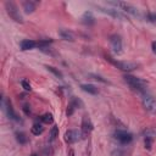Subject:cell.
<instances>
[{"label":"cell","mask_w":156,"mask_h":156,"mask_svg":"<svg viewBox=\"0 0 156 156\" xmlns=\"http://www.w3.org/2000/svg\"><path fill=\"white\" fill-rule=\"evenodd\" d=\"M123 79L133 90L141 93V94H145V91H146V82L145 80H143L138 77H134L132 74H124Z\"/></svg>","instance_id":"obj_1"},{"label":"cell","mask_w":156,"mask_h":156,"mask_svg":"<svg viewBox=\"0 0 156 156\" xmlns=\"http://www.w3.org/2000/svg\"><path fill=\"white\" fill-rule=\"evenodd\" d=\"M5 9H6V12L7 15L16 22H20V23H23V17L17 7V5L12 1H6L5 2Z\"/></svg>","instance_id":"obj_2"},{"label":"cell","mask_w":156,"mask_h":156,"mask_svg":"<svg viewBox=\"0 0 156 156\" xmlns=\"http://www.w3.org/2000/svg\"><path fill=\"white\" fill-rule=\"evenodd\" d=\"M107 60L112 63V65H115L117 68H119V69H122V71H126V72H128V71H133V69H135L136 67H138V65L135 63V62H130V61H116V60H113L112 57H107Z\"/></svg>","instance_id":"obj_3"},{"label":"cell","mask_w":156,"mask_h":156,"mask_svg":"<svg viewBox=\"0 0 156 156\" xmlns=\"http://www.w3.org/2000/svg\"><path fill=\"white\" fill-rule=\"evenodd\" d=\"M1 106H2V110L6 112V115H7V117H9L10 119H12V121H20L18 116L16 115V112H15V110H13V107H12L11 101L7 100L5 96L1 98Z\"/></svg>","instance_id":"obj_4"},{"label":"cell","mask_w":156,"mask_h":156,"mask_svg":"<svg viewBox=\"0 0 156 156\" xmlns=\"http://www.w3.org/2000/svg\"><path fill=\"white\" fill-rule=\"evenodd\" d=\"M141 102H143V106L145 107V110H147L149 112H152V113L156 112V99L152 95L146 94V93L143 94Z\"/></svg>","instance_id":"obj_5"},{"label":"cell","mask_w":156,"mask_h":156,"mask_svg":"<svg viewBox=\"0 0 156 156\" xmlns=\"http://www.w3.org/2000/svg\"><path fill=\"white\" fill-rule=\"evenodd\" d=\"M65 141L67 144H74L77 141H79L82 138H83V133L78 132L77 129H68L66 133H65Z\"/></svg>","instance_id":"obj_6"},{"label":"cell","mask_w":156,"mask_h":156,"mask_svg":"<svg viewBox=\"0 0 156 156\" xmlns=\"http://www.w3.org/2000/svg\"><path fill=\"white\" fill-rule=\"evenodd\" d=\"M113 136H115V139L118 140L121 144H129V143L133 140V135H132L129 132H127V130H121V129L115 130Z\"/></svg>","instance_id":"obj_7"},{"label":"cell","mask_w":156,"mask_h":156,"mask_svg":"<svg viewBox=\"0 0 156 156\" xmlns=\"http://www.w3.org/2000/svg\"><path fill=\"white\" fill-rule=\"evenodd\" d=\"M110 4H111V5H115L116 7H121L123 11H126V12L133 15V16H139L138 9H136L135 6L128 4V2H110Z\"/></svg>","instance_id":"obj_8"},{"label":"cell","mask_w":156,"mask_h":156,"mask_svg":"<svg viewBox=\"0 0 156 156\" xmlns=\"http://www.w3.org/2000/svg\"><path fill=\"white\" fill-rule=\"evenodd\" d=\"M110 45H111V49L113 50L115 54H121L122 52V38L119 35H117V34L111 35Z\"/></svg>","instance_id":"obj_9"},{"label":"cell","mask_w":156,"mask_h":156,"mask_svg":"<svg viewBox=\"0 0 156 156\" xmlns=\"http://www.w3.org/2000/svg\"><path fill=\"white\" fill-rule=\"evenodd\" d=\"M93 128H94V126H93L91 119L89 118V116H87V115L83 116V118H82V133H83V136L87 135L88 133H90L93 130Z\"/></svg>","instance_id":"obj_10"},{"label":"cell","mask_w":156,"mask_h":156,"mask_svg":"<svg viewBox=\"0 0 156 156\" xmlns=\"http://www.w3.org/2000/svg\"><path fill=\"white\" fill-rule=\"evenodd\" d=\"M100 11H102V12H105V13H107V15H110L111 17H113V18H118V20H126V17H124V15H122L118 10H116V9H104V7H98Z\"/></svg>","instance_id":"obj_11"},{"label":"cell","mask_w":156,"mask_h":156,"mask_svg":"<svg viewBox=\"0 0 156 156\" xmlns=\"http://www.w3.org/2000/svg\"><path fill=\"white\" fill-rule=\"evenodd\" d=\"M20 45H21V50L26 51V50H32L35 46H38V41H34L32 39H24V40L21 41Z\"/></svg>","instance_id":"obj_12"},{"label":"cell","mask_w":156,"mask_h":156,"mask_svg":"<svg viewBox=\"0 0 156 156\" xmlns=\"http://www.w3.org/2000/svg\"><path fill=\"white\" fill-rule=\"evenodd\" d=\"M82 22L85 24V26H91V24H94L95 23V18H94V16H93V13L90 12V11H85L84 13H83V16H82Z\"/></svg>","instance_id":"obj_13"},{"label":"cell","mask_w":156,"mask_h":156,"mask_svg":"<svg viewBox=\"0 0 156 156\" xmlns=\"http://www.w3.org/2000/svg\"><path fill=\"white\" fill-rule=\"evenodd\" d=\"M58 35H60L62 39H65V40H69V41H73V40H74L73 33H72L71 30H68V29H60V30H58Z\"/></svg>","instance_id":"obj_14"},{"label":"cell","mask_w":156,"mask_h":156,"mask_svg":"<svg viewBox=\"0 0 156 156\" xmlns=\"http://www.w3.org/2000/svg\"><path fill=\"white\" fill-rule=\"evenodd\" d=\"M80 88H82V90H84L85 93L91 94V95H96L99 93V89L93 84H82Z\"/></svg>","instance_id":"obj_15"},{"label":"cell","mask_w":156,"mask_h":156,"mask_svg":"<svg viewBox=\"0 0 156 156\" xmlns=\"http://www.w3.org/2000/svg\"><path fill=\"white\" fill-rule=\"evenodd\" d=\"M23 9L26 13H32L35 10V2L33 1H24L23 2Z\"/></svg>","instance_id":"obj_16"},{"label":"cell","mask_w":156,"mask_h":156,"mask_svg":"<svg viewBox=\"0 0 156 156\" xmlns=\"http://www.w3.org/2000/svg\"><path fill=\"white\" fill-rule=\"evenodd\" d=\"M30 132H32L34 135H39V134H41V133L44 132V127H43V124H40V123H34V124L32 126V128H30Z\"/></svg>","instance_id":"obj_17"},{"label":"cell","mask_w":156,"mask_h":156,"mask_svg":"<svg viewBox=\"0 0 156 156\" xmlns=\"http://www.w3.org/2000/svg\"><path fill=\"white\" fill-rule=\"evenodd\" d=\"M57 136H58V127L52 126L50 129V133H49V141H54Z\"/></svg>","instance_id":"obj_18"},{"label":"cell","mask_w":156,"mask_h":156,"mask_svg":"<svg viewBox=\"0 0 156 156\" xmlns=\"http://www.w3.org/2000/svg\"><path fill=\"white\" fill-rule=\"evenodd\" d=\"M16 140L20 143V144H26L27 141H28V138H27V135L23 133V132H16Z\"/></svg>","instance_id":"obj_19"},{"label":"cell","mask_w":156,"mask_h":156,"mask_svg":"<svg viewBox=\"0 0 156 156\" xmlns=\"http://www.w3.org/2000/svg\"><path fill=\"white\" fill-rule=\"evenodd\" d=\"M144 138H150L154 140L156 138V128H147L144 130Z\"/></svg>","instance_id":"obj_20"},{"label":"cell","mask_w":156,"mask_h":156,"mask_svg":"<svg viewBox=\"0 0 156 156\" xmlns=\"http://www.w3.org/2000/svg\"><path fill=\"white\" fill-rule=\"evenodd\" d=\"M46 69L50 71L52 74H55L57 78H60V79L63 78V74H62V72H61L60 69H57V68H55V67H52V66H46Z\"/></svg>","instance_id":"obj_21"},{"label":"cell","mask_w":156,"mask_h":156,"mask_svg":"<svg viewBox=\"0 0 156 156\" xmlns=\"http://www.w3.org/2000/svg\"><path fill=\"white\" fill-rule=\"evenodd\" d=\"M69 104H71V105H73V106H74V108H82V107L84 106L83 101H82L80 99L76 98V96H73V98H72V100H71V102H69Z\"/></svg>","instance_id":"obj_22"},{"label":"cell","mask_w":156,"mask_h":156,"mask_svg":"<svg viewBox=\"0 0 156 156\" xmlns=\"http://www.w3.org/2000/svg\"><path fill=\"white\" fill-rule=\"evenodd\" d=\"M40 119H41V122H43V123L50 124V123H52V122H54V116H52L51 113H44V115L40 117Z\"/></svg>","instance_id":"obj_23"},{"label":"cell","mask_w":156,"mask_h":156,"mask_svg":"<svg viewBox=\"0 0 156 156\" xmlns=\"http://www.w3.org/2000/svg\"><path fill=\"white\" fill-rule=\"evenodd\" d=\"M21 85H22V88H23L24 90H27V91H30V90H32V87H30L29 82L26 80V79H23V80L21 82Z\"/></svg>","instance_id":"obj_24"},{"label":"cell","mask_w":156,"mask_h":156,"mask_svg":"<svg viewBox=\"0 0 156 156\" xmlns=\"http://www.w3.org/2000/svg\"><path fill=\"white\" fill-rule=\"evenodd\" d=\"M89 77H90L91 79L99 80V82H101V83H107V80H106V79H104L101 76H98V74H89Z\"/></svg>","instance_id":"obj_25"},{"label":"cell","mask_w":156,"mask_h":156,"mask_svg":"<svg viewBox=\"0 0 156 156\" xmlns=\"http://www.w3.org/2000/svg\"><path fill=\"white\" fill-rule=\"evenodd\" d=\"M152 139H150V138H144V144H145V149H147V150H150L151 149V145H152Z\"/></svg>","instance_id":"obj_26"},{"label":"cell","mask_w":156,"mask_h":156,"mask_svg":"<svg viewBox=\"0 0 156 156\" xmlns=\"http://www.w3.org/2000/svg\"><path fill=\"white\" fill-rule=\"evenodd\" d=\"M146 18H147V21H150V22H152V23H156V12H150V13H147Z\"/></svg>","instance_id":"obj_27"},{"label":"cell","mask_w":156,"mask_h":156,"mask_svg":"<svg viewBox=\"0 0 156 156\" xmlns=\"http://www.w3.org/2000/svg\"><path fill=\"white\" fill-rule=\"evenodd\" d=\"M22 110L24 111V113H26V115H30V108H29V106H28V105H23Z\"/></svg>","instance_id":"obj_28"},{"label":"cell","mask_w":156,"mask_h":156,"mask_svg":"<svg viewBox=\"0 0 156 156\" xmlns=\"http://www.w3.org/2000/svg\"><path fill=\"white\" fill-rule=\"evenodd\" d=\"M151 49H152V51L156 54V41H154V43L151 44Z\"/></svg>","instance_id":"obj_29"},{"label":"cell","mask_w":156,"mask_h":156,"mask_svg":"<svg viewBox=\"0 0 156 156\" xmlns=\"http://www.w3.org/2000/svg\"><path fill=\"white\" fill-rule=\"evenodd\" d=\"M68 156H74V152H73V151H72V150H71V151H69V152H68Z\"/></svg>","instance_id":"obj_30"},{"label":"cell","mask_w":156,"mask_h":156,"mask_svg":"<svg viewBox=\"0 0 156 156\" xmlns=\"http://www.w3.org/2000/svg\"><path fill=\"white\" fill-rule=\"evenodd\" d=\"M32 156H38V155H35V154H33V155H32Z\"/></svg>","instance_id":"obj_31"}]
</instances>
